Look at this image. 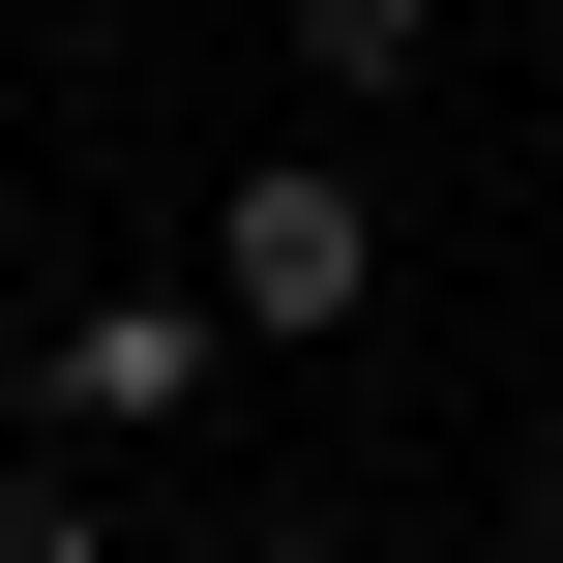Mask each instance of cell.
<instances>
[{
	"instance_id": "3957f363",
	"label": "cell",
	"mask_w": 563,
	"mask_h": 563,
	"mask_svg": "<svg viewBox=\"0 0 563 563\" xmlns=\"http://www.w3.org/2000/svg\"><path fill=\"white\" fill-rule=\"evenodd\" d=\"M416 59H445V0H297V89H327V119H386Z\"/></svg>"
},
{
	"instance_id": "6da1fadb",
	"label": "cell",
	"mask_w": 563,
	"mask_h": 563,
	"mask_svg": "<svg viewBox=\"0 0 563 563\" xmlns=\"http://www.w3.org/2000/svg\"><path fill=\"white\" fill-rule=\"evenodd\" d=\"M208 327H238V356H356V327H386V178H327V148L238 178V208H208Z\"/></svg>"
},
{
	"instance_id": "7a4b0ae2",
	"label": "cell",
	"mask_w": 563,
	"mask_h": 563,
	"mask_svg": "<svg viewBox=\"0 0 563 563\" xmlns=\"http://www.w3.org/2000/svg\"><path fill=\"white\" fill-rule=\"evenodd\" d=\"M208 386H238L208 297H59V327H30V416H89V445H119V416H208Z\"/></svg>"
},
{
	"instance_id": "277c9868",
	"label": "cell",
	"mask_w": 563,
	"mask_h": 563,
	"mask_svg": "<svg viewBox=\"0 0 563 563\" xmlns=\"http://www.w3.org/2000/svg\"><path fill=\"white\" fill-rule=\"evenodd\" d=\"M0 563H119V534H89V475H59V445H0Z\"/></svg>"
},
{
	"instance_id": "5b68a950",
	"label": "cell",
	"mask_w": 563,
	"mask_h": 563,
	"mask_svg": "<svg viewBox=\"0 0 563 563\" xmlns=\"http://www.w3.org/2000/svg\"><path fill=\"white\" fill-rule=\"evenodd\" d=\"M238 563H356V534H238Z\"/></svg>"
},
{
	"instance_id": "8992f818",
	"label": "cell",
	"mask_w": 563,
	"mask_h": 563,
	"mask_svg": "<svg viewBox=\"0 0 563 563\" xmlns=\"http://www.w3.org/2000/svg\"><path fill=\"white\" fill-rule=\"evenodd\" d=\"M534 563H563V445H534Z\"/></svg>"
}]
</instances>
